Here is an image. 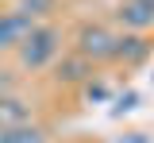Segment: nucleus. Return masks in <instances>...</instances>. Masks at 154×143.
<instances>
[{
  "label": "nucleus",
  "mask_w": 154,
  "mask_h": 143,
  "mask_svg": "<svg viewBox=\"0 0 154 143\" xmlns=\"http://www.w3.org/2000/svg\"><path fill=\"white\" fill-rule=\"evenodd\" d=\"M119 39H123V35L108 31L104 23H85V27L77 31V54H81L85 62H93V66L116 62L119 58Z\"/></svg>",
  "instance_id": "nucleus-1"
},
{
  "label": "nucleus",
  "mask_w": 154,
  "mask_h": 143,
  "mask_svg": "<svg viewBox=\"0 0 154 143\" xmlns=\"http://www.w3.org/2000/svg\"><path fill=\"white\" fill-rule=\"evenodd\" d=\"M58 50H62V35H58V27L38 23L16 54H19V66H23V70H42V66H50V62L58 58Z\"/></svg>",
  "instance_id": "nucleus-2"
},
{
  "label": "nucleus",
  "mask_w": 154,
  "mask_h": 143,
  "mask_svg": "<svg viewBox=\"0 0 154 143\" xmlns=\"http://www.w3.org/2000/svg\"><path fill=\"white\" fill-rule=\"evenodd\" d=\"M35 27H38V20H35V16H27L23 8H8V12H0V54L19 50Z\"/></svg>",
  "instance_id": "nucleus-3"
},
{
  "label": "nucleus",
  "mask_w": 154,
  "mask_h": 143,
  "mask_svg": "<svg viewBox=\"0 0 154 143\" xmlns=\"http://www.w3.org/2000/svg\"><path fill=\"white\" fill-rule=\"evenodd\" d=\"M116 20L123 23L127 31H135V35L150 31V27H154V0H119Z\"/></svg>",
  "instance_id": "nucleus-4"
},
{
  "label": "nucleus",
  "mask_w": 154,
  "mask_h": 143,
  "mask_svg": "<svg viewBox=\"0 0 154 143\" xmlns=\"http://www.w3.org/2000/svg\"><path fill=\"white\" fill-rule=\"evenodd\" d=\"M19 124H31V108L19 101L16 93H0V132L19 128Z\"/></svg>",
  "instance_id": "nucleus-5"
},
{
  "label": "nucleus",
  "mask_w": 154,
  "mask_h": 143,
  "mask_svg": "<svg viewBox=\"0 0 154 143\" xmlns=\"http://www.w3.org/2000/svg\"><path fill=\"white\" fill-rule=\"evenodd\" d=\"M89 74H93V62H85L81 54H73V58H62V62H58V74H54V78L66 81V85H73V81H85Z\"/></svg>",
  "instance_id": "nucleus-6"
},
{
  "label": "nucleus",
  "mask_w": 154,
  "mask_h": 143,
  "mask_svg": "<svg viewBox=\"0 0 154 143\" xmlns=\"http://www.w3.org/2000/svg\"><path fill=\"white\" fill-rule=\"evenodd\" d=\"M0 143H46V132L35 124H19V128L0 132Z\"/></svg>",
  "instance_id": "nucleus-7"
},
{
  "label": "nucleus",
  "mask_w": 154,
  "mask_h": 143,
  "mask_svg": "<svg viewBox=\"0 0 154 143\" xmlns=\"http://www.w3.org/2000/svg\"><path fill=\"white\" fill-rule=\"evenodd\" d=\"M150 54V43L143 39V35H123L119 39V58H127V62H143Z\"/></svg>",
  "instance_id": "nucleus-8"
},
{
  "label": "nucleus",
  "mask_w": 154,
  "mask_h": 143,
  "mask_svg": "<svg viewBox=\"0 0 154 143\" xmlns=\"http://www.w3.org/2000/svg\"><path fill=\"white\" fill-rule=\"evenodd\" d=\"M135 101H139L135 93H123V97L116 101V108H112V112H116V116H119V112H131V108H135Z\"/></svg>",
  "instance_id": "nucleus-9"
},
{
  "label": "nucleus",
  "mask_w": 154,
  "mask_h": 143,
  "mask_svg": "<svg viewBox=\"0 0 154 143\" xmlns=\"http://www.w3.org/2000/svg\"><path fill=\"white\" fill-rule=\"evenodd\" d=\"M85 97H89V101H104V97H108V89H104V85H85Z\"/></svg>",
  "instance_id": "nucleus-10"
},
{
  "label": "nucleus",
  "mask_w": 154,
  "mask_h": 143,
  "mask_svg": "<svg viewBox=\"0 0 154 143\" xmlns=\"http://www.w3.org/2000/svg\"><path fill=\"white\" fill-rule=\"evenodd\" d=\"M119 143H146V139H143V135H139V132H131V135H127V139H119Z\"/></svg>",
  "instance_id": "nucleus-11"
}]
</instances>
